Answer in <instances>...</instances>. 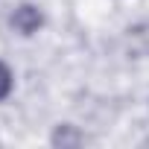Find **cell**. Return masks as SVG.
<instances>
[{
  "label": "cell",
  "instance_id": "obj_1",
  "mask_svg": "<svg viewBox=\"0 0 149 149\" xmlns=\"http://www.w3.org/2000/svg\"><path fill=\"white\" fill-rule=\"evenodd\" d=\"M41 24H44V15H41L35 6H29V3L18 6L15 15H12V26H15L21 35H32V32H38Z\"/></svg>",
  "mask_w": 149,
  "mask_h": 149
},
{
  "label": "cell",
  "instance_id": "obj_3",
  "mask_svg": "<svg viewBox=\"0 0 149 149\" xmlns=\"http://www.w3.org/2000/svg\"><path fill=\"white\" fill-rule=\"evenodd\" d=\"M12 94V70L0 61V100H6Z\"/></svg>",
  "mask_w": 149,
  "mask_h": 149
},
{
  "label": "cell",
  "instance_id": "obj_2",
  "mask_svg": "<svg viewBox=\"0 0 149 149\" xmlns=\"http://www.w3.org/2000/svg\"><path fill=\"white\" fill-rule=\"evenodd\" d=\"M79 143H82V134L73 126H61L53 134V146H79Z\"/></svg>",
  "mask_w": 149,
  "mask_h": 149
}]
</instances>
